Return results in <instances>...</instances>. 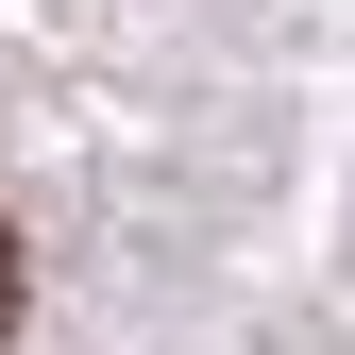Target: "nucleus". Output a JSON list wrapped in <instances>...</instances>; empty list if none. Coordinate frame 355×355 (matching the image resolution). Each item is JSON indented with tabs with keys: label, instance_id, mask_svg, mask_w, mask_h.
I'll return each instance as SVG.
<instances>
[{
	"label": "nucleus",
	"instance_id": "1",
	"mask_svg": "<svg viewBox=\"0 0 355 355\" xmlns=\"http://www.w3.org/2000/svg\"><path fill=\"white\" fill-rule=\"evenodd\" d=\"M0 338H17V237H0Z\"/></svg>",
	"mask_w": 355,
	"mask_h": 355
}]
</instances>
